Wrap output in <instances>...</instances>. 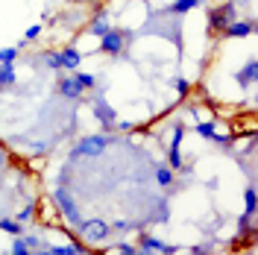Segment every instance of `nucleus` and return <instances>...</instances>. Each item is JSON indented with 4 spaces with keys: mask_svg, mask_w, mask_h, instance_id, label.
Wrapping results in <instances>:
<instances>
[{
    "mask_svg": "<svg viewBox=\"0 0 258 255\" xmlns=\"http://www.w3.org/2000/svg\"><path fill=\"white\" fill-rule=\"evenodd\" d=\"M74 77L80 80V85L85 88V91H91V88H97V77H94V74H80V71H74Z\"/></svg>",
    "mask_w": 258,
    "mask_h": 255,
    "instance_id": "obj_21",
    "label": "nucleus"
},
{
    "mask_svg": "<svg viewBox=\"0 0 258 255\" xmlns=\"http://www.w3.org/2000/svg\"><path fill=\"white\" fill-rule=\"evenodd\" d=\"M114 252H123V255H138V246H135V243H129V240H117V243H114Z\"/></svg>",
    "mask_w": 258,
    "mask_h": 255,
    "instance_id": "obj_24",
    "label": "nucleus"
},
{
    "mask_svg": "<svg viewBox=\"0 0 258 255\" xmlns=\"http://www.w3.org/2000/svg\"><path fill=\"white\" fill-rule=\"evenodd\" d=\"M18 74H15V65H0V91H9L15 85Z\"/></svg>",
    "mask_w": 258,
    "mask_h": 255,
    "instance_id": "obj_16",
    "label": "nucleus"
},
{
    "mask_svg": "<svg viewBox=\"0 0 258 255\" xmlns=\"http://www.w3.org/2000/svg\"><path fill=\"white\" fill-rule=\"evenodd\" d=\"M167 217H170V206H167V200H159L153 220H156V223H167Z\"/></svg>",
    "mask_w": 258,
    "mask_h": 255,
    "instance_id": "obj_20",
    "label": "nucleus"
},
{
    "mask_svg": "<svg viewBox=\"0 0 258 255\" xmlns=\"http://www.w3.org/2000/svg\"><path fill=\"white\" fill-rule=\"evenodd\" d=\"M106 85L97 91V97L91 100V112H94L97 123H100V132H114V123H117V114H114V109L106 103Z\"/></svg>",
    "mask_w": 258,
    "mask_h": 255,
    "instance_id": "obj_2",
    "label": "nucleus"
},
{
    "mask_svg": "<svg viewBox=\"0 0 258 255\" xmlns=\"http://www.w3.org/2000/svg\"><path fill=\"white\" fill-rule=\"evenodd\" d=\"M18 53H21V50H18L15 44H12V47H3L0 50V65H15Z\"/></svg>",
    "mask_w": 258,
    "mask_h": 255,
    "instance_id": "obj_22",
    "label": "nucleus"
},
{
    "mask_svg": "<svg viewBox=\"0 0 258 255\" xmlns=\"http://www.w3.org/2000/svg\"><path fill=\"white\" fill-rule=\"evenodd\" d=\"M56 91H59L64 100H85V88H82L80 80L74 77V71H71L68 77H59V82H56Z\"/></svg>",
    "mask_w": 258,
    "mask_h": 255,
    "instance_id": "obj_8",
    "label": "nucleus"
},
{
    "mask_svg": "<svg viewBox=\"0 0 258 255\" xmlns=\"http://www.w3.org/2000/svg\"><path fill=\"white\" fill-rule=\"evenodd\" d=\"M59 62H62V71H77L80 62H82V53L71 44V47H64L62 53H59Z\"/></svg>",
    "mask_w": 258,
    "mask_h": 255,
    "instance_id": "obj_13",
    "label": "nucleus"
},
{
    "mask_svg": "<svg viewBox=\"0 0 258 255\" xmlns=\"http://www.w3.org/2000/svg\"><path fill=\"white\" fill-rule=\"evenodd\" d=\"M182 138H185V126L179 123V126H173V138H170V147H182Z\"/></svg>",
    "mask_w": 258,
    "mask_h": 255,
    "instance_id": "obj_28",
    "label": "nucleus"
},
{
    "mask_svg": "<svg viewBox=\"0 0 258 255\" xmlns=\"http://www.w3.org/2000/svg\"><path fill=\"white\" fill-rule=\"evenodd\" d=\"M32 217H35V203H30V206H27L24 211H21V214H18V223L30 226V223H32Z\"/></svg>",
    "mask_w": 258,
    "mask_h": 255,
    "instance_id": "obj_25",
    "label": "nucleus"
},
{
    "mask_svg": "<svg viewBox=\"0 0 258 255\" xmlns=\"http://www.w3.org/2000/svg\"><path fill=\"white\" fill-rule=\"evenodd\" d=\"M243 206H246V214H255V211H258L255 185H249V188H246V194H243Z\"/></svg>",
    "mask_w": 258,
    "mask_h": 255,
    "instance_id": "obj_18",
    "label": "nucleus"
},
{
    "mask_svg": "<svg viewBox=\"0 0 258 255\" xmlns=\"http://www.w3.org/2000/svg\"><path fill=\"white\" fill-rule=\"evenodd\" d=\"M235 18H238V3H235V0H229V3H223V6H217V9H211V12H209V30L223 32Z\"/></svg>",
    "mask_w": 258,
    "mask_h": 255,
    "instance_id": "obj_6",
    "label": "nucleus"
},
{
    "mask_svg": "<svg viewBox=\"0 0 258 255\" xmlns=\"http://www.w3.org/2000/svg\"><path fill=\"white\" fill-rule=\"evenodd\" d=\"M252 32H255V21H249V18H246V21L235 18V21H232L220 35H223V38H249Z\"/></svg>",
    "mask_w": 258,
    "mask_h": 255,
    "instance_id": "obj_9",
    "label": "nucleus"
},
{
    "mask_svg": "<svg viewBox=\"0 0 258 255\" xmlns=\"http://www.w3.org/2000/svg\"><path fill=\"white\" fill-rule=\"evenodd\" d=\"M194 255H203V252H211V243H200V246H191Z\"/></svg>",
    "mask_w": 258,
    "mask_h": 255,
    "instance_id": "obj_30",
    "label": "nucleus"
},
{
    "mask_svg": "<svg viewBox=\"0 0 258 255\" xmlns=\"http://www.w3.org/2000/svg\"><path fill=\"white\" fill-rule=\"evenodd\" d=\"M156 182H159L161 188L173 185V182H176V170H173L170 164H159V167H156Z\"/></svg>",
    "mask_w": 258,
    "mask_h": 255,
    "instance_id": "obj_17",
    "label": "nucleus"
},
{
    "mask_svg": "<svg viewBox=\"0 0 258 255\" xmlns=\"http://www.w3.org/2000/svg\"><path fill=\"white\" fill-rule=\"evenodd\" d=\"M77 235H80L85 243H100V240H106L112 235V226L106 223L103 217H91V220L82 217V223L77 226Z\"/></svg>",
    "mask_w": 258,
    "mask_h": 255,
    "instance_id": "obj_3",
    "label": "nucleus"
},
{
    "mask_svg": "<svg viewBox=\"0 0 258 255\" xmlns=\"http://www.w3.org/2000/svg\"><path fill=\"white\" fill-rule=\"evenodd\" d=\"M153 252L173 255V252H179V246H170V243L153 238V235H147L144 229H141V238H138V255H153Z\"/></svg>",
    "mask_w": 258,
    "mask_h": 255,
    "instance_id": "obj_7",
    "label": "nucleus"
},
{
    "mask_svg": "<svg viewBox=\"0 0 258 255\" xmlns=\"http://www.w3.org/2000/svg\"><path fill=\"white\" fill-rule=\"evenodd\" d=\"M0 232L21 235V232H24V223H18V220H9V217H0Z\"/></svg>",
    "mask_w": 258,
    "mask_h": 255,
    "instance_id": "obj_19",
    "label": "nucleus"
},
{
    "mask_svg": "<svg viewBox=\"0 0 258 255\" xmlns=\"http://www.w3.org/2000/svg\"><path fill=\"white\" fill-rule=\"evenodd\" d=\"M32 249L27 246V240L21 238V235H15V240H12V255H30Z\"/></svg>",
    "mask_w": 258,
    "mask_h": 255,
    "instance_id": "obj_23",
    "label": "nucleus"
},
{
    "mask_svg": "<svg viewBox=\"0 0 258 255\" xmlns=\"http://www.w3.org/2000/svg\"><path fill=\"white\" fill-rule=\"evenodd\" d=\"M44 65H47L50 71H62V62H59V53H44Z\"/></svg>",
    "mask_w": 258,
    "mask_h": 255,
    "instance_id": "obj_26",
    "label": "nucleus"
},
{
    "mask_svg": "<svg viewBox=\"0 0 258 255\" xmlns=\"http://www.w3.org/2000/svg\"><path fill=\"white\" fill-rule=\"evenodd\" d=\"M255 74H258V62L249 59V62L235 74V80H238V85H243V88H252V85H255Z\"/></svg>",
    "mask_w": 258,
    "mask_h": 255,
    "instance_id": "obj_12",
    "label": "nucleus"
},
{
    "mask_svg": "<svg viewBox=\"0 0 258 255\" xmlns=\"http://www.w3.org/2000/svg\"><path fill=\"white\" fill-rule=\"evenodd\" d=\"M197 135H203V138H209V141L220 144V147H229V144H232V138H226V135H217L214 123H197Z\"/></svg>",
    "mask_w": 258,
    "mask_h": 255,
    "instance_id": "obj_15",
    "label": "nucleus"
},
{
    "mask_svg": "<svg viewBox=\"0 0 258 255\" xmlns=\"http://www.w3.org/2000/svg\"><path fill=\"white\" fill-rule=\"evenodd\" d=\"M109 30H112V27H109V12H106V9H97V15L91 18V24H88V32L97 35V38H103Z\"/></svg>",
    "mask_w": 258,
    "mask_h": 255,
    "instance_id": "obj_11",
    "label": "nucleus"
},
{
    "mask_svg": "<svg viewBox=\"0 0 258 255\" xmlns=\"http://www.w3.org/2000/svg\"><path fill=\"white\" fill-rule=\"evenodd\" d=\"M109 144H112V135H109V132L88 135V138H82L80 144H74L68 156H71V161H77V159H94V156H100Z\"/></svg>",
    "mask_w": 258,
    "mask_h": 255,
    "instance_id": "obj_1",
    "label": "nucleus"
},
{
    "mask_svg": "<svg viewBox=\"0 0 258 255\" xmlns=\"http://www.w3.org/2000/svg\"><path fill=\"white\" fill-rule=\"evenodd\" d=\"M206 0H176V3H170V6H164L161 12L164 15H176V18H182V15H188V12H194L197 6H203Z\"/></svg>",
    "mask_w": 258,
    "mask_h": 255,
    "instance_id": "obj_10",
    "label": "nucleus"
},
{
    "mask_svg": "<svg viewBox=\"0 0 258 255\" xmlns=\"http://www.w3.org/2000/svg\"><path fill=\"white\" fill-rule=\"evenodd\" d=\"M173 88H176L179 94L185 97V94H188V91H191V82L185 80V77H176V80H173Z\"/></svg>",
    "mask_w": 258,
    "mask_h": 255,
    "instance_id": "obj_27",
    "label": "nucleus"
},
{
    "mask_svg": "<svg viewBox=\"0 0 258 255\" xmlns=\"http://www.w3.org/2000/svg\"><path fill=\"white\" fill-rule=\"evenodd\" d=\"M38 35H41V27H38V24H35V27H30V30L24 32V38H21V41H35V38H38Z\"/></svg>",
    "mask_w": 258,
    "mask_h": 255,
    "instance_id": "obj_29",
    "label": "nucleus"
},
{
    "mask_svg": "<svg viewBox=\"0 0 258 255\" xmlns=\"http://www.w3.org/2000/svg\"><path fill=\"white\" fill-rule=\"evenodd\" d=\"M41 252L44 255H85L88 249L80 246V243H68V246H50V243H41Z\"/></svg>",
    "mask_w": 258,
    "mask_h": 255,
    "instance_id": "obj_14",
    "label": "nucleus"
},
{
    "mask_svg": "<svg viewBox=\"0 0 258 255\" xmlns=\"http://www.w3.org/2000/svg\"><path fill=\"white\" fill-rule=\"evenodd\" d=\"M132 41V32L129 30H109L103 38H100V53H109V56H120L123 50H126V44Z\"/></svg>",
    "mask_w": 258,
    "mask_h": 255,
    "instance_id": "obj_5",
    "label": "nucleus"
},
{
    "mask_svg": "<svg viewBox=\"0 0 258 255\" xmlns=\"http://www.w3.org/2000/svg\"><path fill=\"white\" fill-rule=\"evenodd\" d=\"M53 200H56V206H59V211H62V217H64L71 226H74V229H77V226L82 223V214H80V206L74 203L71 191L59 185V188H53Z\"/></svg>",
    "mask_w": 258,
    "mask_h": 255,
    "instance_id": "obj_4",
    "label": "nucleus"
}]
</instances>
